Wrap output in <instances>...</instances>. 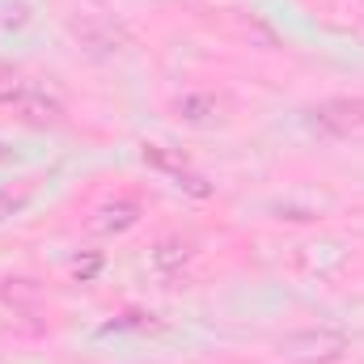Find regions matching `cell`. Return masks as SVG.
I'll return each mask as SVG.
<instances>
[{
  "label": "cell",
  "instance_id": "cell-1",
  "mask_svg": "<svg viewBox=\"0 0 364 364\" xmlns=\"http://www.w3.org/2000/svg\"><path fill=\"white\" fill-rule=\"evenodd\" d=\"M279 352L296 364H335L348 352V335L331 331V326H305L279 339Z\"/></svg>",
  "mask_w": 364,
  "mask_h": 364
},
{
  "label": "cell",
  "instance_id": "cell-2",
  "mask_svg": "<svg viewBox=\"0 0 364 364\" xmlns=\"http://www.w3.org/2000/svg\"><path fill=\"white\" fill-rule=\"evenodd\" d=\"M309 127L322 136H352L364 127V97H326L305 110Z\"/></svg>",
  "mask_w": 364,
  "mask_h": 364
},
{
  "label": "cell",
  "instance_id": "cell-3",
  "mask_svg": "<svg viewBox=\"0 0 364 364\" xmlns=\"http://www.w3.org/2000/svg\"><path fill=\"white\" fill-rule=\"evenodd\" d=\"M13 110H17L30 127H60V123H64V114H68V110H64V102H60L55 93L38 90V85H30L26 97H21Z\"/></svg>",
  "mask_w": 364,
  "mask_h": 364
},
{
  "label": "cell",
  "instance_id": "cell-4",
  "mask_svg": "<svg viewBox=\"0 0 364 364\" xmlns=\"http://www.w3.org/2000/svg\"><path fill=\"white\" fill-rule=\"evenodd\" d=\"M140 220V203L136 199H110V203H102L97 212H93V233H106V237H119V233H127L132 225Z\"/></svg>",
  "mask_w": 364,
  "mask_h": 364
},
{
  "label": "cell",
  "instance_id": "cell-5",
  "mask_svg": "<svg viewBox=\"0 0 364 364\" xmlns=\"http://www.w3.org/2000/svg\"><path fill=\"white\" fill-rule=\"evenodd\" d=\"M174 114H178L182 123H191V127H208V123H216L220 119V97L216 93H182L178 102H174Z\"/></svg>",
  "mask_w": 364,
  "mask_h": 364
},
{
  "label": "cell",
  "instance_id": "cell-6",
  "mask_svg": "<svg viewBox=\"0 0 364 364\" xmlns=\"http://www.w3.org/2000/svg\"><path fill=\"white\" fill-rule=\"evenodd\" d=\"M73 30H77V38H81L85 47H93V51H106V55L127 47V34H123L114 21H97V17H90V21H77Z\"/></svg>",
  "mask_w": 364,
  "mask_h": 364
},
{
  "label": "cell",
  "instance_id": "cell-7",
  "mask_svg": "<svg viewBox=\"0 0 364 364\" xmlns=\"http://www.w3.org/2000/svg\"><path fill=\"white\" fill-rule=\"evenodd\" d=\"M191 259H195V246H191L186 237H178V233H170V237H161V242L153 246V267L161 275H178Z\"/></svg>",
  "mask_w": 364,
  "mask_h": 364
},
{
  "label": "cell",
  "instance_id": "cell-8",
  "mask_svg": "<svg viewBox=\"0 0 364 364\" xmlns=\"http://www.w3.org/2000/svg\"><path fill=\"white\" fill-rule=\"evenodd\" d=\"M140 157H144L149 170H161V174H178V170H186V157L170 153V149H161V144H144Z\"/></svg>",
  "mask_w": 364,
  "mask_h": 364
},
{
  "label": "cell",
  "instance_id": "cell-9",
  "mask_svg": "<svg viewBox=\"0 0 364 364\" xmlns=\"http://www.w3.org/2000/svg\"><path fill=\"white\" fill-rule=\"evenodd\" d=\"M30 90V81L26 77H17V73H9V68H0V106H17L21 97Z\"/></svg>",
  "mask_w": 364,
  "mask_h": 364
},
{
  "label": "cell",
  "instance_id": "cell-10",
  "mask_svg": "<svg viewBox=\"0 0 364 364\" xmlns=\"http://www.w3.org/2000/svg\"><path fill=\"white\" fill-rule=\"evenodd\" d=\"M170 178H174L178 191L195 195V199H208V195H212V182L203 178V174H195V170H178V174H170Z\"/></svg>",
  "mask_w": 364,
  "mask_h": 364
},
{
  "label": "cell",
  "instance_id": "cell-11",
  "mask_svg": "<svg viewBox=\"0 0 364 364\" xmlns=\"http://www.w3.org/2000/svg\"><path fill=\"white\" fill-rule=\"evenodd\" d=\"M102 267H106V259H102L97 250H85V255H77V259H73V275H77L81 284L97 279V275H102Z\"/></svg>",
  "mask_w": 364,
  "mask_h": 364
},
{
  "label": "cell",
  "instance_id": "cell-12",
  "mask_svg": "<svg viewBox=\"0 0 364 364\" xmlns=\"http://www.w3.org/2000/svg\"><path fill=\"white\" fill-rule=\"evenodd\" d=\"M9 288H0L4 292V301L9 305H26V301H38V288L30 284V279H4Z\"/></svg>",
  "mask_w": 364,
  "mask_h": 364
},
{
  "label": "cell",
  "instance_id": "cell-13",
  "mask_svg": "<svg viewBox=\"0 0 364 364\" xmlns=\"http://www.w3.org/2000/svg\"><path fill=\"white\" fill-rule=\"evenodd\" d=\"M26 199H30V186H17V191H13V186H4V191H0V220H4V216H13V212H21V208H26Z\"/></svg>",
  "mask_w": 364,
  "mask_h": 364
},
{
  "label": "cell",
  "instance_id": "cell-14",
  "mask_svg": "<svg viewBox=\"0 0 364 364\" xmlns=\"http://www.w3.org/2000/svg\"><path fill=\"white\" fill-rule=\"evenodd\" d=\"M4 161H13V153H9V149L0 144V166H4Z\"/></svg>",
  "mask_w": 364,
  "mask_h": 364
}]
</instances>
